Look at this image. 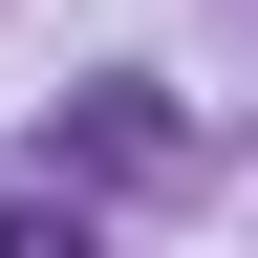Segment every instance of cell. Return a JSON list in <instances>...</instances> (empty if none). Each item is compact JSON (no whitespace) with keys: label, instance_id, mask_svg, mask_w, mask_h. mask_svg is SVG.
Wrapping results in <instances>:
<instances>
[{"label":"cell","instance_id":"1","mask_svg":"<svg viewBox=\"0 0 258 258\" xmlns=\"http://www.w3.org/2000/svg\"><path fill=\"white\" fill-rule=\"evenodd\" d=\"M0 258H86V215H0Z\"/></svg>","mask_w":258,"mask_h":258}]
</instances>
